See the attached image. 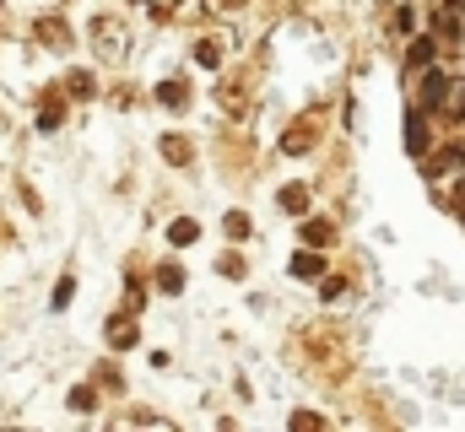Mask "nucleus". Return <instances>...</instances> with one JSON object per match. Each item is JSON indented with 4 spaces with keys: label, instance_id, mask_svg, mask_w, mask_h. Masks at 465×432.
<instances>
[{
    "label": "nucleus",
    "instance_id": "f257e3e1",
    "mask_svg": "<svg viewBox=\"0 0 465 432\" xmlns=\"http://www.w3.org/2000/svg\"><path fill=\"white\" fill-rule=\"evenodd\" d=\"M406 152L411 157H428V108H406Z\"/></svg>",
    "mask_w": 465,
    "mask_h": 432
},
{
    "label": "nucleus",
    "instance_id": "f03ea898",
    "mask_svg": "<svg viewBox=\"0 0 465 432\" xmlns=\"http://www.w3.org/2000/svg\"><path fill=\"white\" fill-rule=\"evenodd\" d=\"M444 103H450V76H444V71H428V76H422V108L439 113Z\"/></svg>",
    "mask_w": 465,
    "mask_h": 432
},
{
    "label": "nucleus",
    "instance_id": "7ed1b4c3",
    "mask_svg": "<svg viewBox=\"0 0 465 432\" xmlns=\"http://www.w3.org/2000/svg\"><path fill=\"white\" fill-rule=\"evenodd\" d=\"M38 44H49V49H71V27L60 22V16H38Z\"/></svg>",
    "mask_w": 465,
    "mask_h": 432
},
{
    "label": "nucleus",
    "instance_id": "20e7f679",
    "mask_svg": "<svg viewBox=\"0 0 465 432\" xmlns=\"http://www.w3.org/2000/svg\"><path fill=\"white\" fill-rule=\"evenodd\" d=\"M428 179H455V184H465V152H460V146H455L450 157L428 162Z\"/></svg>",
    "mask_w": 465,
    "mask_h": 432
},
{
    "label": "nucleus",
    "instance_id": "39448f33",
    "mask_svg": "<svg viewBox=\"0 0 465 432\" xmlns=\"http://www.w3.org/2000/svg\"><path fill=\"white\" fill-rule=\"evenodd\" d=\"M309 146H314V124L303 119V124H292V130H287V141H282V152H287V157H303Z\"/></svg>",
    "mask_w": 465,
    "mask_h": 432
},
{
    "label": "nucleus",
    "instance_id": "423d86ee",
    "mask_svg": "<svg viewBox=\"0 0 465 432\" xmlns=\"http://www.w3.org/2000/svg\"><path fill=\"white\" fill-rule=\"evenodd\" d=\"M320 270H325V260H320L314 249H303V254H292V276H298V281H320Z\"/></svg>",
    "mask_w": 465,
    "mask_h": 432
},
{
    "label": "nucleus",
    "instance_id": "0eeeda50",
    "mask_svg": "<svg viewBox=\"0 0 465 432\" xmlns=\"http://www.w3.org/2000/svg\"><path fill=\"white\" fill-rule=\"evenodd\" d=\"M163 162L184 168V162H190V141H184V135H163Z\"/></svg>",
    "mask_w": 465,
    "mask_h": 432
},
{
    "label": "nucleus",
    "instance_id": "6e6552de",
    "mask_svg": "<svg viewBox=\"0 0 465 432\" xmlns=\"http://www.w3.org/2000/svg\"><path fill=\"white\" fill-rule=\"evenodd\" d=\"M282 211L303 216L309 211V190H303V184H287V190H282Z\"/></svg>",
    "mask_w": 465,
    "mask_h": 432
},
{
    "label": "nucleus",
    "instance_id": "1a4fd4ad",
    "mask_svg": "<svg viewBox=\"0 0 465 432\" xmlns=\"http://www.w3.org/2000/svg\"><path fill=\"white\" fill-rule=\"evenodd\" d=\"M195 238H201V227H195V221H190V216H184V221H173V227H168V243H173V249H184V243H195Z\"/></svg>",
    "mask_w": 465,
    "mask_h": 432
},
{
    "label": "nucleus",
    "instance_id": "9d476101",
    "mask_svg": "<svg viewBox=\"0 0 465 432\" xmlns=\"http://www.w3.org/2000/svg\"><path fill=\"white\" fill-rule=\"evenodd\" d=\"M184 98H190V93H184V82H163V87H157V103H163V108H184Z\"/></svg>",
    "mask_w": 465,
    "mask_h": 432
},
{
    "label": "nucleus",
    "instance_id": "9b49d317",
    "mask_svg": "<svg viewBox=\"0 0 465 432\" xmlns=\"http://www.w3.org/2000/svg\"><path fill=\"white\" fill-rule=\"evenodd\" d=\"M60 119H65V103L44 98V108H38V130H60Z\"/></svg>",
    "mask_w": 465,
    "mask_h": 432
},
{
    "label": "nucleus",
    "instance_id": "f8f14e48",
    "mask_svg": "<svg viewBox=\"0 0 465 432\" xmlns=\"http://www.w3.org/2000/svg\"><path fill=\"white\" fill-rule=\"evenodd\" d=\"M433 49H439L433 38H417V44H411V54H406V65H411V71H422V65L433 60Z\"/></svg>",
    "mask_w": 465,
    "mask_h": 432
},
{
    "label": "nucleus",
    "instance_id": "ddd939ff",
    "mask_svg": "<svg viewBox=\"0 0 465 432\" xmlns=\"http://www.w3.org/2000/svg\"><path fill=\"white\" fill-rule=\"evenodd\" d=\"M65 87H71V98H93V93H98L93 71H71V82H65Z\"/></svg>",
    "mask_w": 465,
    "mask_h": 432
},
{
    "label": "nucleus",
    "instance_id": "4468645a",
    "mask_svg": "<svg viewBox=\"0 0 465 432\" xmlns=\"http://www.w3.org/2000/svg\"><path fill=\"white\" fill-rule=\"evenodd\" d=\"M303 238H309V243H320V249H325V243H331V238H336V227H331V221H303Z\"/></svg>",
    "mask_w": 465,
    "mask_h": 432
},
{
    "label": "nucleus",
    "instance_id": "2eb2a0df",
    "mask_svg": "<svg viewBox=\"0 0 465 432\" xmlns=\"http://www.w3.org/2000/svg\"><path fill=\"white\" fill-rule=\"evenodd\" d=\"M157 287H163V292H179V287H184V270H179V265H163V270H157Z\"/></svg>",
    "mask_w": 465,
    "mask_h": 432
},
{
    "label": "nucleus",
    "instance_id": "dca6fc26",
    "mask_svg": "<svg viewBox=\"0 0 465 432\" xmlns=\"http://www.w3.org/2000/svg\"><path fill=\"white\" fill-rule=\"evenodd\" d=\"M444 108H450L455 119H465V76H460V82H450V103H444Z\"/></svg>",
    "mask_w": 465,
    "mask_h": 432
},
{
    "label": "nucleus",
    "instance_id": "f3484780",
    "mask_svg": "<svg viewBox=\"0 0 465 432\" xmlns=\"http://www.w3.org/2000/svg\"><path fill=\"white\" fill-rule=\"evenodd\" d=\"M109 340H114V346H130V340H135V324H130V319H114V324H109Z\"/></svg>",
    "mask_w": 465,
    "mask_h": 432
},
{
    "label": "nucleus",
    "instance_id": "a211bd4d",
    "mask_svg": "<svg viewBox=\"0 0 465 432\" xmlns=\"http://www.w3.org/2000/svg\"><path fill=\"white\" fill-rule=\"evenodd\" d=\"M195 60H201L206 71H217V65H223V49H217V44H201V49H195Z\"/></svg>",
    "mask_w": 465,
    "mask_h": 432
},
{
    "label": "nucleus",
    "instance_id": "6ab92c4d",
    "mask_svg": "<svg viewBox=\"0 0 465 432\" xmlns=\"http://www.w3.org/2000/svg\"><path fill=\"white\" fill-rule=\"evenodd\" d=\"M223 227H228V238H249V216H243V211H228Z\"/></svg>",
    "mask_w": 465,
    "mask_h": 432
},
{
    "label": "nucleus",
    "instance_id": "aec40b11",
    "mask_svg": "<svg viewBox=\"0 0 465 432\" xmlns=\"http://www.w3.org/2000/svg\"><path fill=\"white\" fill-rule=\"evenodd\" d=\"M292 427H298V432H314V427H325V417H314V411H298V417H292Z\"/></svg>",
    "mask_w": 465,
    "mask_h": 432
},
{
    "label": "nucleus",
    "instance_id": "412c9836",
    "mask_svg": "<svg viewBox=\"0 0 465 432\" xmlns=\"http://www.w3.org/2000/svg\"><path fill=\"white\" fill-rule=\"evenodd\" d=\"M217 270H223V276H232V281H243V270H249V265H243V260H238V254H228V260H223V265H217Z\"/></svg>",
    "mask_w": 465,
    "mask_h": 432
},
{
    "label": "nucleus",
    "instance_id": "4be33fe9",
    "mask_svg": "<svg viewBox=\"0 0 465 432\" xmlns=\"http://www.w3.org/2000/svg\"><path fill=\"white\" fill-rule=\"evenodd\" d=\"M439 38H450V44H455V38H460V22H455V16H450V11H444V16H439Z\"/></svg>",
    "mask_w": 465,
    "mask_h": 432
},
{
    "label": "nucleus",
    "instance_id": "5701e85b",
    "mask_svg": "<svg viewBox=\"0 0 465 432\" xmlns=\"http://www.w3.org/2000/svg\"><path fill=\"white\" fill-rule=\"evenodd\" d=\"M71 298H76V281H60V287H54V309H65Z\"/></svg>",
    "mask_w": 465,
    "mask_h": 432
},
{
    "label": "nucleus",
    "instance_id": "b1692460",
    "mask_svg": "<svg viewBox=\"0 0 465 432\" xmlns=\"http://www.w3.org/2000/svg\"><path fill=\"white\" fill-rule=\"evenodd\" d=\"M460 221H465V184H460Z\"/></svg>",
    "mask_w": 465,
    "mask_h": 432
},
{
    "label": "nucleus",
    "instance_id": "393cba45",
    "mask_svg": "<svg viewBox=\"0 0 465 432\" xmlns=\"http://www.w3.org/2000/svg\"><path fill=\"white\" fill-rule=\"evenodd\" d=\"M455 5H465V0H455Z\"/></svg>",
    "mask_w": 465,
    "mask_h": 432
}]
</instances>
